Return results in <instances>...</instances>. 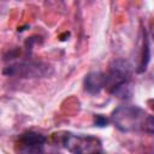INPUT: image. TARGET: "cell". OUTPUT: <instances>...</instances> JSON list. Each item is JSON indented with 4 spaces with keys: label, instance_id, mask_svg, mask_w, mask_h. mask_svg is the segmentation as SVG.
<instances>
[{
    "label": "cell",
    "instance_id": "7a4b0ae2",
    "mask_svg": "<svg viewBox=\"0 0 154 154\" xmlns=\"http://www.w3.org/2000/svg\"><path fill=\"white\" fill-rule=\"evenodd\" d=\"M131 78V65L125 59H116L105 73V88L113 95L126 93Z\"/></svg>",
    "mask_w": 154,
    "mask_h": 154
},
{
    "label": "cell",
    "instance_id": "5b68a950",
    "mask_svg": "<svg viewBox=\"0 0 154 154\" xmlns=\"http://www.w3.org/2000/svg\"><path fill=\"white\" fill-rule=\"evenodd\" d=\"M46 136L36 131H24L22 132L16 141V152L31 154V153H42L46 143Z\"/></svg>",
    "mask_w": 154,
    "mask_h": 154
},
{
    "label": "cell",
    "instance_id": "8992f818",
    "mask_svg": "<svg viewBox=\"0 0 154 154\" xmlns=\"http://www.w3.org/2000/svg\"><path fill=\"white\" fill-rule=\"evenodd\" d=\"M83 88L90 95L99 94L105 88V73L99 71H91L87 73L83 79Z\"/></svg>",
    "mask_w": 154,
    "mask_h": 154
},
{
    "label": "cell",
    "instance_id": "6da1fadb",
    "mask_svg": "<svg viewBox=\"0 0 154 154\" xmlns=\"http://www.w3.org/2000/svg\"><path fill=\"white\" fill-rule=\"evenodd\" d=\"M111 122L122 132L154 134V116L138 106L124 105L117 107L111 114Z\"/></svg>",
    "mask_w": 154,
    "mask_h": 154
},
{
    "label": "cell",
    "instance_id": "52a82bcc",
    "mask_svg": "<svg viewBox=\"0 0 154 154\" xmlns=\"http://www.w3.org/2000/svg\"><path fill=\"white\" fill-rule=\"evenodd\" d=\"M149 59H150V52H149V45H148V40H147V36H144V40H143V47H142V55H141V61L138 64V69H137V72H143L146 71L147 69V65L149 63Z\"/></svg>",
    "mask_w": 154,
    "mask_h": 154
},
{
    "label": "cell",
    "instance_id": "3957f363",
    "mask_svg": "<svg viewBox=\"0 0 154 154\" xmlns=\"http://www.w3.org/2000/svg\"><path fill=\"white\" fill-rule=\"evenodd\" d=\"M61 144L67 152L73 154H91L103 152L101 141L91 135H76L66 132L61 138Z\"/></svg>",
    "mask_w": 154,
    "mask_h": 154
},
{
    "label": "cell",
    "instance_id": "277c9868",
    "mask_svg": "<svg viewBox=\"0 0 154 154\" xmlns=\"http://www.w3.org/2000/svg\"><path fill=\"white\" fill-rule=\"evenodd\" d=\"M49 66L43 63L37 61H22L11 64L7 67L2 70L4 75L7 76H18L22 78H29V77H40L46 76L48 73Z\"/></svg>",
    "mask_w": 154,
    "mask_h": 154
},
{
    "label": "cell",
    "instance_id": "ba28073f",
    "mask_svg": "<svg viewBox=\"0 0 154 154\" xmlns=\"http://www.w3.org/2000/svg\"><path fill=\"white\" fill-rule=\"evenodd\" d=\"M108 123H109V120H108L105 116H102V114H96V116L94 117V124H95L96 126L103 128V126H107Z\"/></svg>",
    "mask_w": 154,
    "mask_h": 154
}]
</instances>
